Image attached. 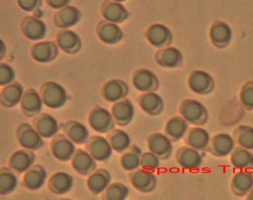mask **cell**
Returning a JSON list of instances; mask_svg holds the SVG:
<instances>
[{
    "label": "cell",
    "instance_id": "9c48e42d",
    "mask_svg": "<svg viewBox=\"0 0 253 200\" xmlns=\"http://www.w3.org/2000/svg\"><path fill=\"white\" fill-rule=\"evenodd\" d=\"M50 150L52 155L61 162L70 161L76 151L74 143L66 135L56 134L50 142Z\"/></svg>",
    "mask_w": 253,
    "mask_h": 200
},
{
    "label": "cell",
    "instance_id": "bcb514c9",
    "mask_svg": "<svg viewBox=\"0 0 253 200\" xmlns=\"http://www.w3.org/2000/svg\"><path fill=\"white\" fill-rule=\"evenodd\" d=\"M19 6L22 9L28 11H35L39 9L42 5V0H17Z\"/></svg>",
    "mask_w": 253,
    "mask_h": 200
},
{
    "label": "cell",
    "instance_id": "d6986e66",
    "mask_svg": "<svg viewBox=\"0 0 253 200\" xmlns=\"http://www.w3.org/2000/svg\"><path fill=\"white\" fill-rule=\"evenodd\" d=\"M20 107L23 114L28 117H34L41 113L42 108L41 97L34 89L25 91L20 100Z\"/></svg>",
    "mask_w": 253,
    "mask_h": 200
},
{
    "label": "cell",
    "instance_id": "7402d4cb",
    "mask_svg": "<svg viewBox=\"0 0 253 200\" xmlns=\"http://www.w3.org/2000/svg\"><path fill=\"white\" fill-rule=\"evenodd\" d=\"M129 88L127 85L120 80H112L107 82L102 89V95L106 101L115 103L127 96Z\"/></svg>",
    "mask_w": 253,
    "mask_h": 200
},
{
    "label": "cell",
    "instance_id": "83f0119b",
    "mask_svg": "<svg viewBox=\"0 0 253 200\" xmlns=\"http://www.w3.org/2000/svg\"><path fill=\"white\" fill-rule=\"evenodd\" d=\"M230 161L233 167L237 170H253V153L252 151L235 147L230 155Z\"/></svg>",
    "mask_w": 253,
    "mask_h": 200
},
{
    "label": "cell",
    "instance_id": "c3c4849f",
    "mask_svg": "<svg viewBox=\"0 0 253 200\" xmlns=\"http://www.w3.org/2000/svg\"><path fill=\"white\" fill-rule=\"evenodd\" d=\"M128 149L140 156L143 153L141 148L136 144L130 145Z\"/></svg>",
    "mask_w": 253,
    "mask_h": 200
},
{
    "label": "cell",
    "instance_id": "d6a6232c",
    "mask_svg": "<svg viewBox=\"0 0 253 200\" xmlns=\"http://www.w3.org/2000/svg\"><path fill=\"white\" fill-rule=\"evenodd\" d=\"M58 53L56 45L52 42H42L35 44L31 54L35 60L43 63L50 62L56 58Z\"/></svg>",
    "mask_w": 253,
    "mask_h": 200
},
{
    "label": "cell",
    "instance_id": "1f68e13d",
    "mask_svg": "<svg viewBox=\"0 0 253 200\" xmlns=\"http://www.w3.org/2000/svg\"><path fill=\"white\" fill-rule=\"evenodd\" d=\"M21 28L25 36L32 40L41 39L45 33L44 23L36 17L25 18L21 23Z\"/></svg>",
    "mask_w": 253,
    "mask_h": 200
},
{
    "label": "cell",
    "instance_id": "b9f144b4",
    "mask_svg": "<svg viewBox=\"0 0 253 200\" xmlns=\"http://www.w3.org/2000/svg\"><path fill=\"white\" fill-rule=\"evenodd\" d=\"M121 156L120 163L121 167L126 171H133L140 166V156L128 149Z\"/></svg>",
    "mask_w": 253,
    "mask_h": 200
},
{
    "label": "cell",
    "instance_id": "74e56055",
    "mask_svg": "<svg viewBox=\"0 0 253 200\" xmlns=\"http://www.w3.org/2000/svg\"><path fill=\"white\" fill-rule=\"evenodd\" d=\"M232 136L239 146L253 151V127L239 125L233 130Z\"/></svg>",
    "mask_w": 253,
    "mask_h": 200
},
{
    "label": "cell",
    "instance_id": "836d02e7",
    "mask_svg": "<svg viewBox=\"0 0 253 200\" xmlns=\"http://www.w3.org/2000/svg\"><path fill=\"white\" fill-rule=\"evenodd\" d=\"M113 150L118 153H123L131 145V138L124 130L114 128L107 133V137Z\"/></svg>",
    "mask_w": 253,
    "mask_h": 200
},
{
    "label": "cell",
    "instance_id": "2e32d148",
    "mask_svg": "<svg viewBox=\"0 0 253 200\" xmlns=\"http://www.w3.org/2000/svg\"><path fill=\"white\" fill-rule=\"evenodd\" d=\"M141 109L151 116L160 115L164 109V102L162 97L155 92L142 94L137 99Z\"/></svg>",
    "mask_w": 253,
    "mask_h": 200
},
{
    "label": "cell",
    "instance_id": "5b68a950",
    "mask_svg": "<svg viewBox=\"0 0 253 200\" xmlns=\"http://www.w3.org/2000/svg\"><path fill=\"white\" fill-rule=\"evenodd\" d=\"M128 177L132 187L142 193L152 192L157 185V178L153 171L142 167L129 172Z\"/></svg>",
    "mask_w": 253,
    "mask_h": 200
},
{
    "label": "cell",
    "instance_id": "8fae6325",
    "mask_svg": "<svg viewBox=\"0 0 253 200\" xmlns=\"http://www.w3.org/2000/svg\"><path fill=\"white\" fill-rule=\"evenodd\" d=\"M253 188V170H238L231 179L230 188L237 198H244Z\"/></svg>",
    "mask_w": 253,
    "mask_h": 200
},
{
    "label": "cell",
    "instance_id": "4dcf8cb0",
    "mask_svg": "<svg viewBox=\"0 0 253 200\" xmlns=\"http://www.w3.org/2000/svg\"><path fill=\"white\" fill-rule=\"evenodd\" d=\"M99 37L105 43L114 44L121 40L123 33L120 28L115 23L109 21H102L97 27Z\"/></svg>",
    "mask_w": 253,
    "mask_h": 200
},
{
    "label": "cell",
    "instance_id": "ab89813d",
    "mask_svg": "<svg viewBox=\"0 0 253 200\" xmlns=\"http://www.w3.org/2000/svg\"><path fill=\"white\" fill-rule=\"evenodd\" d=\"M15 172L9 167H3L0 170V193L6 195L13 192L17 185L18 179Z\"/></svg>",
    "mask_w": 253,
    "mask_h": 200
},
{
    "label": "cell",
    "instance_id": "f6af8a7d",
    "mask_svg": "<svg viewBox=\"0 0 253 200\" xmlns=\"http://www.w3.org/2000/svg\"><path fill=\"white\" fill-rule=\"evenodd\" d=\"M14 72L12 68L6 64L0 65V84L1 85H7L13 81Z\"/></svg>",
    "mask_w": 253,
    "mask_h": 200
},
{
    "label": "cell",
    "instance_id": "f1b7e54d",
    "mask_svg": "<svg viewBox=\"0 0 253 200\" xmlns=\"http://www.w3.org/2000/svg\"><path fill=\"white\" fill-rule=\"evenodd\" d=\"M23 90L17 82L10 83L4 87L0 95V104L6 108H11L20 102Z\"/></svg>",
    "mask_w": 253,
    "mask_h": 200
},
{
    "label": "cell",
    "instance_id": "8992f818",
    "mask_svg": "<svg viewBox=\"0 0 253 200\" xmlns=\"http://www.w3.org/2000/svg\"><path fill=\"white\" fill-rule=\"evenodd\" d=\"M85 148L97 161L107 162L113 154V149L107 138L99 135L88 137L85 143Z\"/></svg>",
    "mask_w": 253,
    "mask_h": 200
},
{
    "label": "cell",
    "instance_id": "603a6c76",
    "mask_svg": "<svg viewBox=\"0 0 253 200\" xmlns=\"http://www.w3.org/2000/svg\"><path fill=\"white\" fill-rule=\"evenodd\" d=\"M189 126V123L182 116H174L167 121L164 133L172 142H177L184 138Z\"/></svg>",
    "mask_w": 253,
    "mask_h": 200
},
{
    "label": "cell",
    "instance_id": "681fc988",
    "mask_svg": "<svg viewBox=\"0 0 253 200\" xmlns=\"http://www.w3.org/2000/svg\"><path fill=\"white\" fill-rule=\"evenodd\" d=\"M246 199L248 200H253V188L246 196Z\"/></svg>",
    "mask_w": 253,
    "mask_h": 200
},
{
    "label": "cell",
    "instance_id": "4316f807",
    "mask_svg": "<svg viewBox=\"0 0 253 200\" xmlns=\"http://www.w3.org/2000/svg\"><path fill=\"white\" fill-rule=\"evenodd\" d=\"M62 128L65 135L74 143L85 144L89 137L87 128L82 123L70 120L63 124Z\"/></svg>",
    "mask_w": 253,
    "mask_h": 200
},
{
    "label": "cell",
    "instance_id": "6da1fadb",
    "mask_svg": "<svg viewBox=\"0 0 253 200\" xmlns=\"http://www.w3.org/2000/svg\"><path fill=\"white\" fill-rule=\"evenodd\" d=\"M179 113L189 124L194 126L206 125L210 118L205 105L194 99L184 100L179 106Z\"/></svg>",
    "mask_w": 253,
    "mask_h": 200
},
{
    "label": "cell",
    "instance_id": "cb8c5ba5",
    "mask_svg": "<svg viewBox=\"0 0 253 200\" xmlns=\"http://www.w3.org/2000/svg\"><path fill=\"white\" fill-rule=\"evenodd\" d=\"M132 84L136 89L144 93L155 92L159 86L158 79L151 71L142 69L134 74Z\"/></svg>",
    "mask_w": 253,
    "mask_h": 200
},
{
    "label": "cell",
    "instance_id": "7bdbcfd3",
    "mask_svg": "<svg viewBox=\"0 0 253 200\" xmlns=\"http://www.w3.org/2000/svg\"><path fill=\"white\" fill-rule=\"evenodd\" d=\"M239 98L242 106L245 109L253 110V82L247 83L243 86Z\"/></svg>",
    "mask_w": 253,
    "mask_h": 200
},
{
    "label": "cell",
    "instance_id": "5bb4252c",
    "mask_svg": "<svg viewBox=\"0 0 253 200\" xmlns=\"http://www.w3.org/2000/svg\"><path fill=\"white\" fill-rule=\"evenodd\" d=\"M32 124L38 133L45 138L53 137L59 129L56 119L46 112L40 113L34 117Z\"/></svg>",
    "mask_w": 253,
    "mask_h": 200
},
{
    "label": "cell",
    "instance_id": "d4e9b609",
    "mask_svg": "<svg viewBox=\"0 0 253 200\" xmlns=\"http://www.w3.org/2000/svg\"><path fill=\"white\" fill-rule=\"evenodd\" d=\"M74 179L68 173L59 171L53 173L48 179L47 186L50 192L63 195L69 192L73 186Z\"/></svg>",
    "mask_w": 253,
    "mask_h": 200
},
{
    "label": "cell",
    "instance_id": "3957f363",
    "mask_svg": "<svg viewBox=\"0 0 253 200\" xmlns=\"http://www.w3.org/2000/svg\"><path fill=\"white\" fill-rule=\"evenodd\" d=\"M88 122L90 127L100 133H107L116 125L111 111L101 106H96L89 112Z\"/></svg>",
    "mask_w": 253,
    "mask_h": 200
},
{
    "label": "cell",
    "instance_id": "8d00e7d4",
    "mask_svg": "<svg viewBox=\"0 0 253 200\" xmlns=\"http://www.w3.org/2000/svg\"><path fill=\"white\" fill-rule=\"evenodd\" d=\"M156 61L161 66L173 67L178 66L181 62L180 52L172 47H168L158 51L155 56Z\"/></svg>",
    "mask_w": 253,
    "mask_h": 200
},
{
    "label": "cell",
    "instance_id": "ffe728a7",
    "mask_svg": "<svg viewBox=\"0 0 253 200\" xmlns=\"http://www.w3.org/2000/svg\"><path fill=\"white\" fill-rule=\"evenodd\" d=\"M47 177V172L41 165H32L25 174L22 179L23 186L31 191L40 189L44 184Z\"/></svg>",
    "mask_w": 253,
    "mask_h": 200
},
{
    "label": "cell",
    "instance_id": "ba28073f",
    "mask_svg": "<svg viewBox=\"0 0 253 200\" xmlns=\"http://www.w3.org/2000/svg\"><path fill=\"white\" fill-rule=\"evenodd\" d=\"M172 142L165 133H155L148 136L147 145L150 151L160 160H166L169 159L173 153Z\"/></svg>",
    "mask_w": 253,
    "mask_h": 200
},
{
    "label": "cell",
    "instance_id": "44dd1931",
    "mask_svg": "<svg viewBox=\"0 0 253 200\" xmlns=\"http://www.w3.org/2000/svg\"><path fill=\"white\" fill-rule=\"evenodd\" d=\"M111 175L104 168L95 169L89 175L86 185L89 191L94 195L102 193L111 183Z\"/></svg>",
    "mask_w": 253,
    "mask_h": 200
},
{
    "label": "cell",
    "instance_id": "7dc6e473",
    "mask_svg": "<svg viewBox=\"0 0 253 200\" xmlns=\"http://www.w3.org/2000/svg\"><path fill=\"white\" fill-rule=\"evenodd\" d=\"M45 1L51 7L58 9L67 6L71 0H45Z\"/></svg>",
    "mask_w": 253,
    "mask_h": 200
},
{
    "label": "cell",
    "instance_id": "7c38bea8",
    "mask_svg": "<svg viewBox=\"0 0 253 200\" xmlns=\"http://www.w3.org/2000/svg\"><path fill=\"white\" fill-rule=\"evenodd\" d=\"M111 112L116 125L124 127L133 120L135 108L132 102L126 98L114 103Z\"/></svg>",
    "mask_w": 253,
    "mask_h": 200
},
{
    "label": "cell",
    "instance_id": "60d3db41",
    "mask_svg": "<svg viewBox=\"0 0 253 200\" xmlns=\"http://www.w3.org/2000/svg\"><path fill=\"white\" fill-rule=\"evenodd\" d=\"M129 189L123 183H110L102 193V199L105 200H124L129 196Z\"/></svg>",
    "mask_w": 253,
    "mask_h": 200
},
{
    "label": "cell",
    "instance_id": "d590c367",
    "mask_svg": "<svg viewBox=\"0 0 253 200\" xmlns=\"http://www.w3.org/2000/svg\"><path fill=\"white\" fill-rule=\"evenodd\" d=\"M58 46L64 51L68 53L78 52L81 47V41L79 36L73 31H60L57 36Z\"/></svg>",
    "mask_w": 253,
    "mask_h": 200
},
{
    "label": "cell",
    "instance_id": "f907efd6",
    "mask_svg": "<svg viewBox=\"0 0 253 200\" xmlns=\"http://www.w3.org/2000/svg\"><path fill=\"white\" fill-rule=\"evenodd\" d=\"M112 0L118 1V2H122L125 1L126 0Z\"/></svg>",
    "mask_w": 253,
    "mask_h": 200
},
{
    "label": "cell",
    "instance_id": "ee69618b",
    "mask_svg": "<svg viewBox=\"0 0 253 200\" xmlns=\"http://www.w3.org/2000/svg\"><path fill=\"white\" fill-rule=\"evenodd\" d=\"M160 165V158L150 151L143 153L140 156V167L144 169L154 171Z\"/></svg>",
    "mask_w": 253,
    "mask_h": 200
},
{
    "label": "cell",
    "instance_id": "ac0fdd59",
    "mask_svg": "<svg viewBox=\"0 0 253 200\" xmlns=\"http://www.w3.org/2000/svg\"><path fill=\"white\" fill-rule=\"evenodd\" d=\"M71 160L73 168L81 175H89L96 169V160L83 149L76 150Z\"/></svg>",
    "mask_w": 253,
    "mask_h": 200
},
{
    "label": "cell",
    "instance_id": "e0dca14e",
    "mask_svg": "<svg viewBox=\"0 0 253 200\" xmlns=\"http://www.w3.org/2000/svg\"><path fill=\"white\" fill-rule=\"evenodd\" d=\"M35 159L36 155L33 151L24 148L13 153L9 158L8 164L14 172L22 173L33 165Z\"/></svg>",
    "mask_w": 253,
    "mask_h": 200
},
{
    "label": "cell",
    "instance_id": "e575fe53",
    "mask_svg": "<svg viewBox=\"0 0 253 200\" xmlns=\"http://www.w3.org/2000/svg\"><path fill=\"white\" fill-rule=\"evenodd\" d=\"M146 36L149 41L157 47H163L171 42V34L169 30L161 24H155L148 30Z\"/></svg>",
    "mask_w": 253,
    "mask_h": 200
},
{
    "label": "cell",
    "instance_id": "f35d334b",
    "mask_svg": "<svg viewBox=\"0 0 253 200\" xmlns=\"http://www.w3.org/2000/svg\"><path fill=\"white\" fill-rule=\"evenodd\" d=\"M212 43L217 47L226 46L230 42L232 33L230 27L225 23H218L212 26L210 31Z\"/></svg>",
    "mask_w": 253,
    "mask_h": 200
},
{
    "label": "cell",
    "instance_id": "7a4b0ae2",
    "mask_svg": "<svg viewBox=\"0 0 253 200\" xmlns=\"http://www.w3.org/2000/svg\"><path fill=\"white\" fill-rule=\"evenodd\" d=\"M43 103L52 109H58L63 106L68 100L67 93L60 84L54 82L44 83L40 91Z\"/></svg>",
    "mask_w": 253,
    "mask_h": 200
},
{
    "label": "cell",
    "instance_id": "4fadbf2b",
    "mask_svg": "<svg viewBox=\"0 0 253 200\" xmlns=\"http://www.w3.org/2000/svg\"><path fill=\"white\" fill-rule=\"evenodd\" d=\"M211 136L209 132L201 126H194L189 128L184 137L186 145L200 152L208 151Z\"/></svg>",
    "mask_w": 253,
    "mask_h": 200
},
{
    "label": "cell",
    "instance_id": "f546056e",
    "mask_svg": "<svg viewBox=\"0 0 253 200\" xmlns=\"http://www.w3.org/2000/svg\"><path fill=\"white\" fill-rule=\"evenodd\" d=\"M79 10L74 6H66L55 14V24L61 28H67L75 25L80 19Z\"/></svg>",
    "mask_w": 253,
    "mask_h": 200
},
{
    "label": "cell",
    "instance_id": "484cf974",
    "mask_svg": "<svg viewBox=\"0 0 253 200\" xmlns=\"http://www.w3.org/2000/svg\"><path fill=\"white\" fill-rule=\"evenodd\" d=\"M101 12L107 20L113 23H121L128 17V12L121 2L112 0L104 1L101 6Z\"/></svg>",
    "mask_w": 253,
    "mask_h": 200
},
{
    "label": "cell",
    "instance_id": "277c9868",
    "mask_svg": "<svg viewBox=\"0 0 253 200\" xmlns=\"http://www.w3.org/2000/svg\"><path fill=\"white\" fill-rule=\"evenodd\" d=\"M15 135L19 144L26 149L36 151L44 145L43 137L33 126L27 123H21L17 126Z\"/></svg>",
    "mask_w": 253,
    "mask_h": 200
},
{
    "label": "cell",
    "instance_id": "30bf717a",
    "mask_svg": "<svg viewBox=\"0 0 253 200\" xmlns=\"http://www.w3.org/2000/svg\"><path fill=\"white\" fill-rule=\"evenodd\" d=\"M203 158L200 151L187 145L179 147L175 153V159L178 165L189 170L199 169L202 165Z\"/></svg>",
    "mask_w": 253,
    "mask_h": 200
},
{
    "label": "cell",
    "instance_id": "52a82bcc",
    "mask_svg": "<svg viewBox=\"0 0 253 200\" xmlns=\"http://www.w3.org/2000/svg\"><path fill=\"white\" fill-rule=\"evenodd\" d=\"M232 136L226 133L215 134L211 138L208 151L217 158L227 157L231 154L236 147Z\"/></svg>",
    "mask_w": 253,
    "mask_h": 200
},
{
    "label": "cell",
    "instance_id": "9a60e30c",
    "mask_svg": "<svg viewBox=\"0 0 253 200\" xmlns=\"http://www.w3.org/2000/svg\"><path fill=\"white\" fill-rule=\"evenodd\" d=\"M190 89L199 95H207L214 89V82L212 77L203 71H195L190 75L188 81Z\"/></svg>",
    "mask_w": 253,
    "mask_h": 200
}]
</instances>
